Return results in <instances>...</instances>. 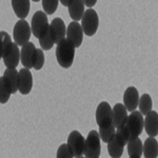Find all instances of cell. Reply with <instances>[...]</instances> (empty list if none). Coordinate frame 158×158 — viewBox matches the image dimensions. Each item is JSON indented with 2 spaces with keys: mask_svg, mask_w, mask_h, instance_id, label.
I'll return each mask as SVG.
<instances>
[{
  "mask_svg": "<svg viewBox=\"0 0 158 158\" xmlns=\"http://www.w3.org/2000/svg\"><path fill=\"white\" fill-rule=\"evenodd\" d=\"M75 58V45L68 38H64L57 44L56 59L61 68L69 69L72 67Z\"/></svg>",
  "mask_w": 158,
  "mask_h": 158,
  "instance_id": "cell-1",
  "label": "cell"
},
{
  "mask_svg": "<svg viewBox=\"0 0 158 158\" xmlns=\"http://www.w3.org/2000/svg\"><path fill=\"white\" fill-rule=\"evenodd\" d=\"M124 126L128 129L131 139L138 137L139 135H141L142 131L144 129L143 115L139 111H136V110L131 112V114L128 116V119H127V122Z\"/></svg>",
  "mask_w": 158,
  "mask_h": 158,
  "instance_id": "cell-2",
  "label": "cell"
},
{
  "mask_svg": "<svg viewBox=\"0 0 158 158\" xmlns=\"http://www.w3.org/2000/svg\"><path fill=\"white\" fill-rule=\"evenodd\" d=\"M81 27L86 36L92 37L96 34L99 27V17L95 10L88 9L85 12V15L81 19Z\"/></svg>",
  "mask_w": 158,
  "mask_h": 158,
  "instance_id": "cell-3",
  "label": "cell"
},
{
  "mask_svg": "<svg viewBox=\"0 0 158 158\" xmlns=\"http://www.w3.org/2000/svg\"><path fill=\"white\" fill-rule=\"evenodd\" d=\"M100 135L99 132L91 131L88 134L85 139V156L86 158H98L101 153L100 146Z\"/></svg>",
  "mask_w": 158,
  "mask_h": 158,
  "instance_id": "cell-4",
  "label": "cell"
},
{
  "mask_svg": "<svg viewBox=\"0 0 158 158\" xmlns=\"http://www.w3.org/2000/svg\"><path fill=\"white\" fill-rule=\"evenodd\" d=\"M31 34H32V27L27 23V20L20 19L16 22L13 29V37H14V42H16L19 47H22L27 42H29Z\"/></svg>",
  "mask_w": 158,
  "mask_h": 158,
  "instance_id": "cell-5",
  "label": "cell"
},
{
  "mask_svg": "<svg viewBox=\"0 0 158 158\" xmlns=\"http://www.w3.org/2000/svg\"><path fill=\"white\" fill-rule=\"evenodd\" d=\"M47 13L42 11H37L34 14L32 18V22H31V27H32V34L34 37L39 39L40 37L44 35L48 29L50 27L49 21H48Z\"/></svg>",
  "mask_w": 158,
  "mask_h": 158,
  "instance_id": "cell-6",
  "label": "cell"
},
{
  "mask_svg": "<svg viewBox=\"0 0 158 158\" xmlns=\"http://www.w3.org/2000/svg\"><path fill=\"white\" fill-rule=\"evenodd\" d=\"M113 109L106 102L102 101L96 109V122L99 128H104L113 124Z\"/></svg>",
  "mask_w": 158,
  "mask_h": 158,
  "instance_id": "cell-7",
  "label": "cell"
},
{
  "mask_svg": "<svg viewBox=\"0 0 158 158\" xmlns=\"http://www.w3.org/2000/svg\"><path fill=\"white\" fill-rule=\"evenodd\" d=\"M68 144L72 151L74 157L79 158L85 155V139L78 131H73L69 135Z\"/></svg>",
  "mask_w": 158,
  "mask_h": 158,
  "instance_id": "cell-8",
  "label": "cell"
},
{
  "mask_svg": "<svg viewBox=\"0 0 158 158\" xmlns=\"http://www.w3.org/2000/svg\"><path fill=\"white\" fill-rule=\"evenodd\" d=\"M83 30L81 24L78 21H72L68 25L67 29V38L75 45V48H79L83 40Z\"/></svg>",
  "mask_w": 158,
  "mask_h": 158,
  "instance_id": "cell-9",
  "label": "cell"
},
{
  "mask_svg": "<svg viewBox=\"0 0 158 158\" xmlns=\"http://www.w3.org/2000/svg\"><path fill=\"white\" fill-rule=\"evenodd\" d=\"M37 49L33 42H27L21 47V62L24 68H34L35 58H36Z\"/></svg>",
  "mask_w": 158,
  "mask_h": 158,
  "instance_id": "cell-10",
  "label": "cell"
},
{
  "mask_svg": "<svg viewBox=\"0 0 158 158\" xmlns=\"http://www.w3.org/2000/svg\"><path fill=\"white\" fill-rule=\"evenodd\" d=\"M139 99V93L135 86H129L123 94V104L130 112H133L137 109Z\"/></svg>",
  "mask_w": 158,
  "mask_h": 158,
  "instance_id": "cell-11",
  "label": "cell"
},
{
  "mask_svg": "<svg viewBox=\"0 0 158 158\" xmlns=\"http://www.w3.org/2000/svg\"><path fill=\"white\" fill-rule=\"evenodd\" d=\"M33 88V77L30 69L23 68L19 71V92L22 95H27Z\"/></svg>",
  "mask_w": 158,
  "mask_h": 158,
  "instance_id": "cell-12",
  "label": "cell"
},
{
  "mask_svg": "<svg viewBox=\"0 0 158 158\" xmlns=\"http://www.w3.org/2000/svg\"><path fill=\"white\" fill-rule=\"evenodd\" d=\"M124 140L119 136L118 134H115L114 137L108 142V152L109 155L112 158H119L122 156L123 148L126 146Z\"/></svg>",
  "mask_w": 158,
  "mask_h": 158,
  "instance_id": "cell-13",
  "label": "cell"
},
{
  "mask_svg": "<svg viewBox=\"0 0 158 158\" xmlns=\"http://www.w3.org/2000/svg\"><path fill=\"white\" fill-rule=\"evenodd\" d=\"M50 27H51V30H52L53 35H54L56 44H58L61 40L65 38L68 27H65L64 21L61 18L57 17V18L53 19V21L51 22V24H50Z\"/></svg>",
  "mask_w": 158,
  "mask_h": 158,
  "instance_id": "cell-14",
  "label": "cell"
},
{
  "mask_svg": "<svg viewBox=\"0 0 158 158\" xmlns=\"http://www.w3.org/2000/svg\"><path fill=\"white\" fill-rule=\"evenodd\" d=\"M144 130L147 134L151 137H155L158 135V113L155 111H151L148 113L144 118Z\"/></svg>",
  "mask_w": 158,
  "mask_h": 158,
  "instance_id": "cell-15",
  "label": "cell"
},
{
  "mask_svg": "<svg viewBox=\"0 0 158 158\" xmlns=\"http://www.w3.org/2000/svg\"><path fill=\"white\" fill-rule=\"evenodd\" d=\"M113 124L115 128H120L124 126L128 119V110L122 103H116L113 108Z\"/></svg>",
  "mask_w": 158,
  "mask_h": 158,
  "instance_id": "cell-16",
  "label": "cell"
},
{
  "mask_svg": "<svg viewBox=\"0 0 158 158\" xmlns=\"http://www.w3.org/2000/svg\"><path fill=\"white\" fill-rule=\"evenodd\" d=\"M18 47L19 45L14 42L12 50L2 58L6 68H17L19 64V60H21V50H19Z\"/></svg>",
  "mask_w": 158,
  "mask_h": 158,
  "instance_id": "cell-17",
  "label": "cell"
},
{
  "mask_svg": "<svg viewBox=\"0 0 158 158\" xmlns=\"http://www.w3.org/2000/svg\"><path fill=\"white\" fill-rule=\"evenodd\" d=\"M85 3L83 0H71L70 4L68 6V9L70 17L74 21H79V20L82 19L85 12Z\"/></svg>",
  "mask_w": 158,
  "mask_h": 158,
  "instance_id": "cell-18",
  "label": "cell"
},
{
  "mask_svg": "<svg viewBox=\"0 0 158 158\" xmlns=\"http://www.w3.org/2000/svg\"><path fill=\"white\" fill-rule=\"evenodd\" d=\"M127 146L130 158H140L143 155V143L141 142L139 136L130 139Z\"/></svg>",
  "mask_w": 158,
  "mask_h": 158,
  "instance_id": "cell-19",
  "label": "cell"
},
{
  "mask_svg": "<svg viewBox=\"0 0 158 158\" xmlns=\"http://www.w3.org/2000/svg\"><path fill=\"white\" fill-rule=\"evenodd\" d=\"M3 77L12 89L13 94L19 91V72L16 68H7L3 73Z\"/></svg>",
  "mask_w": 158,
  "mask_h": 158,
  "instance_id": "cell-20",
  "label": "cell"
},
{
  "mask_svg": "<svg viewBox=\"0 0 158 158\" xmlns=\"http://www.w3.org/2000/svg\"><path fill=\"white\" fill-rule=\"evenodd\" d=\"M12 7L18 18L24 19L30 12V0H12Z\"/></svg>",
  "mask_w": 158,
  "mask_h": 158,
  "instance_id": "cell-21",
  "label": "cell"
},
{
  "mask_svg": "<svg viewBox=\"0 0 158 158\" xmlns=\"http://www.w3.org/2000/svg\"><path fill=\"white\" fill-rule=\"evenodd\" d=\"M143 156L146 158L158 157V142L154 137L150 136L143 143Z\"/></svg>",
  "mask_w": 158,
  "mask_h": 158,
  "instance_id": "cell-22",
  "label": "cell"
},
{
  "mask_svg": "<svg viewBox=\"0 0 158 158\" xmlns=\"http://www.w3.org/2000/svg\"><path fill=\"white\" fill-rule=\"evenodd\" d=\"M39 44H40V47H41V49L45 51L51 50L53 48V45L55 44V38H54V35H53L51 27L48 29V31L44 33L43 36L39 38Z\"/></svg>",
  "mask_w": 158,
  "mask_h": 158,
  "instance_id": "cell-23",
  "label": "cell"
},
{
  "mask_svg": "<svg viewBox=\"0 0 158 158\" xmlns=\"http://www.w3.org/2000/svg\"><path fill=\"white\" fill-rule=\"evenodd\" d=\"M13 94L12 89L10 86L9 83L6 82V80L4 79V77L2 76L0 78V102L2 104L6 103L9 101L10 97Z\"/></svg>",
  "mask_w": 158,
  "mask_h": 158,
  "instance_id": "cell-24",
  "label": "cell"
},
{
  "mask_svg": "<svg viewBox=\"0 0 158 158\" xmlns=\"http://www.w3.org/2000/svg\"><path fill=\"white\" fill-rule=\"evenodd\" d=\"M139 112L142 114L143 116H146L148 113L152 111L153 109V101L152 98L149 94H143L141 95V97L139 99Z\"/></svg>",
  "mask_w": 158,
  "mask_h": 158,
  "instance_id": "cell-25",
  "label": "cell"
},
{
  "mask_svg": "<svg viewBox=\"0 0 158 158\" xmlns=\"http://www.w3.org/2000/svg\"><path fill=\"white\" fill-rule=\"evenodd\" d=\"M0 36H1V52H0V57L3 58L12 50L13 43L14 42H12L10 35L6 32H4V31H1Z\"/></svg>",
  "mask_w": 158,
  "mask_h": 158,
  "instance_id": "cell-26",
  "label": "cell"
},
{
  "mask_svg": "<svg viewBox=\"0 0 158 158\" xmlns=\"http://www.w3.org/2000/svg\"><path fill=\"white\" fill-rule=\"evenodd\" d=\"M116 134V128L114 124L109 127H104V128H99V135L100 138L103 142L108 143V142L114 137V135Z\"/></svg>",
  "mask_w": 158,
  "mask_h": 158,
  "instance_id": "cell-27",
  "label": "cell"
},
{
  "mask_svg": "<svg viewBox=\"0 0 158 158\" xmlns=\"http://www.w3.org/2000/svg\"><path fill=\"white\" fill-rule=\"evenodd\" d=\"M60 0H42V6L48 15H52L56 12Z\"/></svg>",
  "mask_w": 158,
  "mask_h": 158,
  "instance_id": "cell-28",
  "label": "cell"
},
{
  "mask_svg": "<svg viewBox=\"0 0 158 158\" xmlns=\"http://www.w3.org/2000/svg\"><path fill=\"white\" fill-rule=\"evenodd\" d=\"M56 157H58V158H72V157H74V155H73L72 151H71L69 144L63 143L58 148Z\"/></svg>",
  "mask_w": 158,
  "mask_h": 158,
  "instance_id": "cell-29",
  "label": "cell"
},
{
  "mask_svg": "<svg viewBox=\"0 0 158 158\" xmlns=\"http://www.w3.org/2000/svg\"><path fill=\"white\" fill-rule=\"evenodd\" d=\"M44 65V54H43V51L41 49H37L36 52V58H35L34 62V69L36 71L41 70Z\"/></svg>",
  "mask_w": 158,
  "mask_h": 158,
  "instance_id": "cell-30",
  "label": "cell"
},
{
  "mask_svg": "<svg viewBox=\"0 0 158 158\" xmlns=\"http://www.w3.org/2000/svg\"><path fill=\"white\" fill-rule=\"evenodd\" d=\"M85 3V6H88L89 9H92L94 6L96 4V2H97V0H83Z\"/></svg>",
  "mask_w": 158,
  "mask_h": 158,
  "instance_id": "cell-31",
  "label": "cell"
},
{
  "mask_svg": "<svg viewBox=\"0 0 158 158\" xmlns=\"http://www.w3.org/2000/svg\"><path fill=\"white\" fill-rule=\"evenodd\" d=\"M71 0H60V3L62 4L63 6H68L70 4Z\"/></svg>",
  "mask_w": 158,
  "mask_h": 158,
  "instance_id": "cell-32",
  "label": "cell"
},
{
  "mask_svg": "<svg viewBox=\"0 0 158 158\" xmlns=\"http://www.w3.org/2000/svg\"><path fill=\"white\" fill-rule=\"evenodd\" d=\"M32 1H34V2H38V1H40V0H32Z\"/></svg>",
  "mask_w": 158,
  "mask_h": 158,
  "instance_id": "cell-33",
  "label": "cell"
}]
</instances>
